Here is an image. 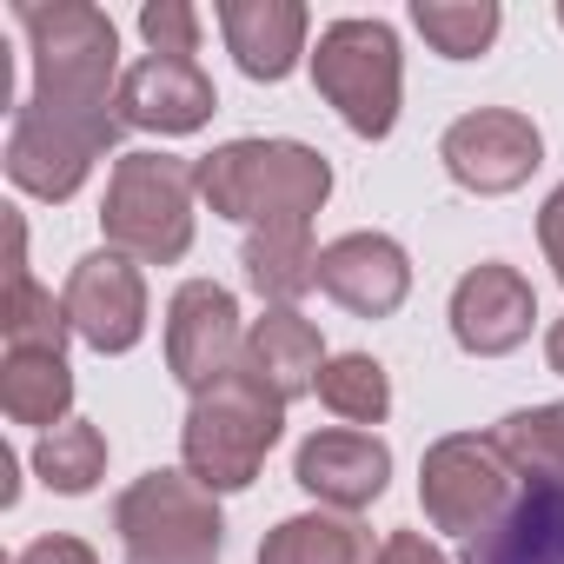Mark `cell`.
I'll return each mask as SVG.
<instances>
[{
    "instance_id": "cell-28",
    "label": "cell",
    "mask_w": 564,
    "mask_h": 564,
    "mask_svg": "<svg viewBox=\"0 0 564 564\" xmlns=\"http://www.w3.org/2000/svg\"><path fill=\"white\" fill-rule=\"evenodd\" d=\"M14 564H100V551H94L87 538H74V531H47V538H34Z\"/></svg>"
},
{
    "instance_id": "cell-14",
    "label": "cell",
    "mask_w": 564,
    "mask_h": 564,
    "mask_svg": "<svg viewBox=\"0 0 564 564\" xmlns=\"http://www.w3.org/2000/svg\"><path fill=\"white\" fill-rule=\"evenodd\" d=\"M293 478L326 505V511H366L392 485V445L359 425H326L300 445Z\"/></svg>"
},
{
    "instance_id": "cell-29",
    "label": "cell",
    "mask_w": 564,
    "mask_h": 564,
    "mask_svg": "<svg viewBox=\"0 0 564 564\" xmlns=\"http://www.w3.org/2000/svg\"><path fill=\"white\" fill-rule=\"evenodd\" d=\"M379 564H452L432 538H419V531H392L386 544H379Z\"/></svg>"
},
{
    "instance_id": "cell-20",
    "label": "cell",
    "mask_w": 564,
    "mask_h": 564,
    "mask_svg": "<svg viewBox=\"0 0 564 564\" xmlns=\"http://www.w3.org/2000/svg\"><path fill=\"white\" fill-rule=\"evenodd\" d=\"M0 412L14 425H67L74 419V372L67 352H8L0 359Z\"/></svg>"
},
{
    "instance_id": "cell-5",
    "label": "cell",
    "mask_w": 564,
    "mask_h": 564,
    "mask_svg": "<svg viewBox=\"0 0 564 564\" xmlns=\"http://www.w3.org/2000/svg\"><path fill=\"white\" fill-rule=\"evenodd\" d=\"M313 87L359 140H386L399 127V100H405L399 34L386 21H366V14L333 21L313 47Z\"/></svg>"
},
{
    "instance_id": "cell-22",
    "label": "cell",
    "mask_w": 564,
    "mask_h": 564,
    "mask_svg": "<svg viewBox=\"0 0 564 564\" xmlns=\"http://www.w3.org/2000/svg\"><path fill=\"white\" fill-rule=\"evenodd\" d=\"M34 471H41L47 491H61V498H87V491L107 478V432L87 425V419H67V425L41 432V445H34Z\"/></svg>"
},
{
    "instance_id": "cell-18",
    "label": "cell",
    "mask_w": 564,
    "mask_h": 564,
    "mask_svg": "<svg viewBox=\"0 0 564 564\" xmlns=\"http://www.w3.org/2000/svg\"><path fill=\"white\" fill-rule=\"evenodd\" d=\"M239 366L293 405V399L319 392L326 339H319V326H313L300 306H265V313L246 326V352H239Z\"/></svg>"
},
{
    "instance_id": "cell-12",
    "label": "cell",
    "mask_w": 564,
    "mask_h": 564,
    "mask_svg": "<svg viewBox=\"0 0 564 564\" xmlns=\"http://www.w3.org/2000/svg\"><path fill=\"white\" fill-rule=\"evenodd\" d=\"M531 319H538V293H531V279L518 265H505V259L471 265L452 286V339L471 359L518 352L531 339Z\"/></svg>"
},
{
    "instance_id": "cell-26",
    "label": "cell",
    "mask_w": 564,
    "mask_h": 564,
    "mask_svg": "<svg viewBox=\"0 0 564 564\" xmlns=\"http://www.w3.org/2000/svg\"><path fill=\"white\" fill-rule=\"evenodd\" d=\"M491 445L505 452L518 478H564V405H531V412L498 419Z\"/></svg>"
},
{
    "instance_id": "cell-3",
    "label": "cell",
    "mask_w": 564,
    "mask_h": 564,
    "mask_svg": "<svg viewBox=\"0 0 564 564\" xmlns=\"http://www.w3.org/2000/svg\"><path fill=\"white\" fill-rule=\"evenodd\" d=\"M34 54V107H120V34L87 0H21L14 8Z\"/></svg>"
},
{
    "instance_id": "cell-31",
    "label": "cell",
    "mask_w": 564,
    "mask_h": 564,
    "mask_svg": "<svg viewBox=\"0 0 564 564\" xmlns=\"http://www.w3.org/2000/svg\"><path fill=\"white\" fill-rule=\"evenodd\" d=\"M544 366L564 379V319H551V333H544Z\"/></svg>"
},
{
    "instance_id": "cell-1",
    "label": "cell",
    "mask_w": 564,
    "mask_h": 564,
    "mask_svg": "<svg viewBox=\"0 0 564 564\" xmlns=\"http://www.w3.org/2000/svg\"><path fill=\"white\" fill-rule=\"evenodd\" d=\"M193 173L199 199L246 232H313L333 199V160L306 140H226Z\"/></svg>"
},
{
    "instance_id": "cell-15",
    "label": "cell",
    "mask_w": 564,
    "mask_h": 564,
    "mask_svg": "<svg viewBox=\"0 0 564 564\" xmlns=\"http://www.w3.org/2000/svg\"><path fill=\"white\" fill-rule=\"evenodd\" d=\"M213 107H219V94H213V80H206L199 61H160V54H147L120 80V120L140 127V133H199L213 120Z\"/></svg>"
},
{
    "instance_id": "cell-16",
    "label": "cell",
    "mask_w": 564,
    "mask_h": 564,
    "mask_svg": "<svg viewBox=\"0 0 564 564\" xmlns=\"http://www.w3.org/2000/svg\"><path fill=\"white\" fill-rule=\"evenodd\" d=\"M458 564H564V478H518V498Z\"/></svg>"
},
{
    "instance_id": "cell-21",
    "label": "cell",
    "mask_w": 564,
    "mask_h": 564,
    "mask_svg": "<svg viewBox=\"0 0 564 564\" xmlns=\"http://www.w3.org/2000/svg\"><path fill=\"white\" fill-rule=\"evenodd\" d=\"M239 265H246V286H252L265 306H300V300L319 286L313 232H246Z\"/></svg>"
},
{
    "instance_id": "cell-27",
    "label": "cell",
    "mask_w": 564,
    "mask_h": 564,
    "mask_svg": "<svg viewBox=\"0 0 564 564\" xmlns=\"http://www.w3.org/2000/svg\"><path fill=\"white\" fill-rule=\"evenodd\" d=\"M140 34L160 61H193L199 54V8L193 0H147L140 8Z\"/></svg>"
},
{
    "instance_id": "cell-6",
    "label": "cell",
    "mask_w": 564,
    "mask_h": 564,
    "mask_svg": "<svg viewBox=\"0 0 564 564\" xmlns=\"http://www.w3.org/2000/svg\"><path fill=\"white\" fill-rule=\"evenodd\" d=\"M113 531H120L127 564H219L226 551L219 498L186 465L133 478L113 498Z\"/></svg>"
},
{
    "instance_id": "cell-8",
    "label": "cell",
    "mask_w": 564,
    "mask_h": 564,
    "mask_svg": "<svg viewBox=\"0 0 564 564\" xmlns=\"http://www.w3.org/2000/svg\"><path fill=\"white\" fill-rule=\"evenodd\" d=\"M518 498V471L505 465V452L491 445V432H445L425 445L419 458V505L432 518V531L452 538H478L505 518V505Z\"/></svg>"
},
{
    "instance_id": "cell-23",
    "label": "cell",
    "mask_w": 564,
    "mask_h": 564,
    "mask_svg": "<svg viewBox=\"0 0 564 564\" xmlns=\"http://www.w3.org/2000/svg\"><path fill=\"white\" fill-rule=\"evenodd\" d=\"M412 28L432 41V54L478 61V54H491L505 14H498V0H412Z\"/></svg>"
},
{
    "instance_id": "cell-32",
    "label": "cell",
    "mask_w": 564,
    "mask_h": 564,
    "mask_svg": "<svg viewBox=\"0 0 564 564\" xmlns=\"http://www.w3.org/2000/svg\"><path fill=\"white\" fill-rule=\"evenodd\" d=\"M557 28H564V0H557Z\"/></svg>"
},
{
    "instance_id": "cell-25",
    "label": "cell",
    "mask_w": 564,
    "mask_h": 564,
    "mask_svg": "<svg viewBox=\"0 0 564 564\" xmlns=\"http://www.w3.org/2000/svg\"><path fill=\"white\" fill-rule=\"evenodd\" d=\"M67 300H54L41 279H8V300H0V339L8 352H67Z\"/></svg>"
},
{
    "instance_id": "cell-9",
    "label": "cell",
    "mask_w": 564,
    "mask_h": 564,
    "mask_svg": "<svg viewBox=\"0 0 564 564\" xmlns=\"http://www.w3.org/2000/svg\"><path fill=\"white\" fill-rule=\"evenodd\" d=\"M438 160H445L452 186H465L478 199H498V193H518L544 166V133L518 107H471L445 127Z\"/></svg>"
},
{
    "instance_id": "cell-11",
    "label": "cell",
    "mask_w": 564,
    "mask_h": 564,
    "mask_svg": "<svg viewBox=\"0 0 564 564\" xmlns=\"http://www.w3.org/2000/svg\"><path fill=\"white\" fill-rule=\"evenodd\" d=\"M246 352V326H239V300L219 279H186L166 300V372L186 392H206L213 379H226Z\"/></svg>"
},
{
    "instance_id": "cell-2",
    "label": "cell",
    "mask_w": 564,
    "mask_h": 564,
    "mask_svg": "<svg viewBox=\"0 0 564 564\" xmlns=\"http://www.w3.org/2000/svg\"><path fill=\"white\" fill-rule=\"evenodd\" d=\"M286 432V399L272 386H259L246 366H232L226 379H213L206 392H193L186 425H180V458L186 471L219 498V491H246L265 465V452Z\"/></svg>"
},
{
    "instance_id": "cell-30",
    "label": "cell",
    "mask_w": 564,
    "mask_h": 564,
    "mask_svg": "<svg viewBox=\"0 0 564 564\" xmlns=\"http://www.w3.org/2000/svg\"><path fill=\"white\" fill-rule=\"evenodd\" d=\"M538 246H544V259H551V272L564 279V186L538 206Z\"/></svg>"
},
{
    "instance_id": "cell-4",
    "label": "cell",
    "mask_w": 564,
    "mask_h": 564,
    "mask_svg": "<svg viewBox=\"0 0 564 564\" xmlns=\"http://www.w3.org/2000/svg\"><path fill=\"white\" fill-rule=\"evenodd\" d=\"M193 193L199 173L193 160L173 153H120L107 173V199H100V232L113 252H127L133 265H173L193 252Z\"/></svg>"
},
{
    "instance_id": "cell-7",
    "label": "cell",
    "mask_w": 564,
    "mask_h": 564,
    "mask_svg": "<svg viewBox=\"0 0 564 564\" xmlns=\"http://www.w3.org/2000/svg\"><path fill=\"white\" fill-rule=\"evenodd\" d=\"M120 107H14V127H8V180L47 206L74 199L87 186V173L113 153L120 140Z\"/></svg>"
},
{
    "instance_id": "cell-24",
    "label": "cell",
    "mask_w": 564,
    "mask_h": 564,
    "mask_svg": "<svg viewBox=\"0 0 564 564\" xmlns=\"http://www.w3.org/2000/svg\"><path fill=\"white\" fill-rule=\"evenodd\" d=\"M319 405L333 412V419H346V425H386V412H392V379H386V366L372 359V352H339V359H326V372H319Z\"/></svg>"
},
{
    "instance_id": "cell-19",
    "label": "cell",
    "mask_w": 564,
    "mask_h": 564,
    "mask_svg": "<svg viewBox=\"0 0 564 564\" xmlns=\"http://www.w3.org/2000/svg\"><path fill=\"white\" fill-rule=\"evenodd\" d=\"M259 564H379V544H372V524L319 505L300 518H279L259 544Z\"/></svg>"
},
{
    "instance_id": "cell-10",
    "label": "cell",
    "mask_w": 564,
    "mask_h": 564,
    "mask_svg": "<svg viewBox=\"0 0 564 564\" xmlns=\"http://www.w3.org/2000/svg\"><path fill=\"white\" fill-rule=\"evenodd\" d=\"M67 319H74V339H87L100 359H120L147 339V279L127 252L100 246L87 259H74L67 272Z\"/></svg>"
},
{
    "instance_id": "cell-13",
    "label": "cell",
    "mask_w": 564,
    "mask_h": 564,
    "mask_svg": "<svg viewBox=\"0 0 564 564\" xmlns=\"http://www.w3.org/2000/svg\"><path fill=\"white\" fill-rule=\"evenodd\" d=\"M319 293L359 319H392L412 300V259L392 232H339L319 246Z\"/></svg>"
},
{
    "instance_id": "cell-17",
    "label": "cell",
    "mask_w": 564,
    "mask_h": 564,
    "mask_svg": "<svg viewBox=\"0 0 564 564\" xmlns=\"http://www.w3.org/2000/svg\"><path fill=\"white\" fill-rule=\"evenodd\" d=\"M219 34L246 80H286L306 54L313 14L300 0H219Z\"/></svg>"
}]
</instances>
